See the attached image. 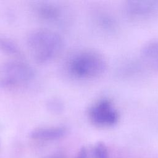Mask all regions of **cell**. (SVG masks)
I'll list each match as a JSON object with an SVG mask.
<instances>
[{
    "mask_svg": "<svg viewBox=\"0 0 158 158\" xmlns=\"http://www.w3.org/2000/svg\"><path fill=\"white\" fill-rule=\"evenodd\" d=\"M27 45L33 58L39 63H44L60 53L63 41L56 31L41 28L35 30L29 34Z\"/></svg>",
    "mask_w": 158,
    "mask_h": 158,
    "instance_id": "cell-1",
    "label": "cell"
},
{
    "mask_svg": "<svg viewBox=\"0 0 158 158\" xmlns=\"http://www.w3.org/2000/svg\"><path fill=\"white\" fill-rule=\"evenodd\" d=\"M106 64L104 57L97 51L85 50L72 57L69 62V70L77 78H93L105 71Z\"/></svg>",
    "mask_w": 158,
    "mask_h": 158,
    "instance_id": "cell-2",
    "label": "cell"
},
{
    "mask_svg": "<svg viewBox=\"0 0 158 158\" xmlns=\"http://www.w3.org/2000/svg\"><path fill=\"white\" fill-rule=\"evenodd\" d=\"M34 76L33 69L27 64L12 60L0 68V85L6 88L15 87L30 81Z\"/></svg>",
    "mask_w": 158,
    "mask_h": 158,
    "instance_id": "cell-3",
    "label": "cell"
},
{
    "mask_svg": "<svg viewBox=\"0 0 158 158\" xmlns=\"http://www.w3.org/2000/svg\"><path fill=\"white\" fill-rule=\"evenodd\" d=\"M88 116L94 124L101 127L114 125L119 119L118 110L110 100L106 98L98 100L91 106Z\"/></svg>",
    "mask_w": 158,
    "mask_h": 158,
    "instance_id": "cell-4",
    "label": "cell"
},
{
    "mask_svg": "<svg viewBox=\"0 0 158 158\" xmlns=\"http://www.w3.org/2000/svg\"><path fill=\"white\" fill-rule=\"evenodd\" d=\"M140 54L141 59L147 65L158 70V40H152L144 44Z\"/></svg>",
    "mask_w": 158,
    "mask_h": 158,
    "instance_id": "cell-5",
    "label": "cell"
},
{
    "mask_svg": "<svg viewBox=\"0 0 158 158\" xmlns=\"http://www.w3.org/2000/svg\"><path fill=\"white\" fill-rule=\"evenodd\" d=\"M66 132V129L62 127L39 128L33 130L30 134L33 139L43 141H50L62 137Z\"/></svg>",
    "mask_w": 158,
    "mask_h": 158,
    "instance_id": "cell-6",
    "label": "cell"
},
{
    "mask_svg": "<svg viewBox=\"0 0 158 158\" xmlns=\"http://www.w3.org/2000/svg\"><path fill=\"white\" fill-rule=\"evenodd\" d=\"M127 10L129 14L134 17H144L152 14L156 6L148 1H130L127 4Z\"/></svg>",
    "mask_w": 158,
    "mask_h": 158,
    "instance_id": "cell-7",
    "label": "cell"
},
{
    "mask_svg": "<svg viewBox=\"0 0 158 158\" xmlns=\"http://www.w3.org/2000/svg\"><path fill=\"white\" fill-rule=\"evenodd\" d=\"M76 158H108L107 150L102 143L83 147Z\"/></svg>",
    "mask_w": 158,
    "mask_h": 158,
    "instance_id": "cell-8",
    "label": "cell"
},
{
    "mask_svg": "<svg viewBox=\"0 0 158 158\" xmlns=\"http://www.w3.org/2000/svg\"><path fill=\"white\" fill-rule=\"evenodd\" d=\"M38 14L45 20H56L60 15V9L58 6L51 4H42L37 7Z\"/></svg>",
    "mask_w": 158,
    "mask_h": 158,
    "instance_id": "cell-9",
    "label": "cell"
},
{
    "mask_svg": "<svg viewBox=\"0 0 158 158\" xmlns=\"http://www.w3.org/2000/svg\"><path fill=\"white\" fill-rule=\"evenodd\" d=\"M0 49L7 54L12 55L20 54V50L14 42L6 38H0Z\"/></svg>",
    "mask_w": 158,
    "mask_h": 158,
    "instance_id": "cell-10",
    "label": "cell"
},
{
    "mask_svg": "<svg viewBox=\"0 0 158 158\" xmlns=\"http://www.w3.org/2000/svg\"><path fill=\"white\" fill-rule=\"evenodd\" d=\"M48 108L54 112H60L63 109L62 104L57 100H52L48 103Z\"/></svg>",
    "mask_w": 158,
    "mask_h": 158,
    "instance_id": "cell-11",
    "label": "cell"
}]
</instances>
